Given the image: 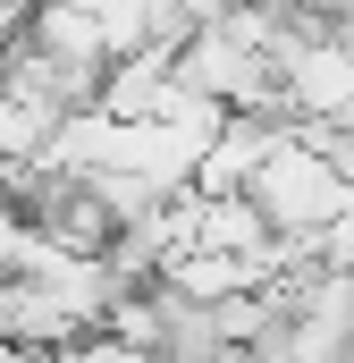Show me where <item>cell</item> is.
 Segmentation results:
<instances>
[{"label": "cell", "mask_w": 354, "mask_h": 363, "mask_svg": "<svg viewBox=\"0 0 354 363\" xmlns=\"http://www.w3.org/2000/svg\"><path fill=\"white\" fill-rule=\"evenodd\" d=\"M253 203H262V220L287 237V245H321V228L346 211V169L329 161V144H321V127H295L287 118V135L270 144V161L253 169V186H245Z\"/></svg>", "instance_id": "cell-1"}, {"label": "cell", "mask_w": 354, "mask_h": 363, "mask_svg": "<svg viewBox=\"0 0 354 363\" xmlns=\"http://www.w3.org/2000/svg\"><path fill=\"white\" fill-rule=\"evenodd\" d=\"M51 363H152V355L127 347V338H110V330H93V338H76V347H59Z\"/></svg>", "instance_id": "cell-2"}, {"label": "cell", "mask_w": 354, "mask_h": 363, "mask_svg": "<svg viewBox=\"0 0 354 363\" xmlns=\"http://www.w3.org/2000/svg\"><path fill=\"white\" fill-rule=\"evenodd\" d=\"M321 144H329V161H338L346 186H354V118H346V127H321Z\"/></svg>", "instance_id": "cell-3"}]
</instances>
